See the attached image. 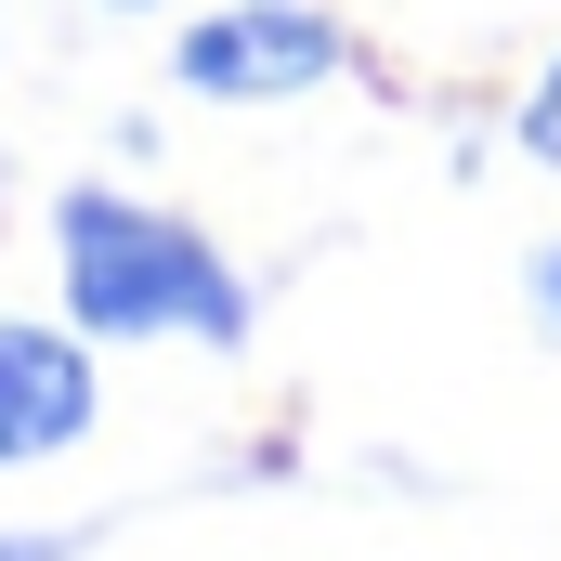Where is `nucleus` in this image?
<instances>
[{"label": "nucleus", "instance_id": "f257e3e1", "mask_svg": "<svg viewBox=\"0 0 561 561\" xmlns=\"http://www.w3.org/2000/svg\"><path fill=\"white\" fill-rule=\"evenodd\" d=\"M53 275H66L79 340H196V353L249 340V275L183 209H144L118 183H66L53 196Z\"/></svg>", "mask_w": 561, "mask_h": 561}, {"label": "nucleus", "instance_id": "f03ea898", "mask_svg": "<svg viewBox=\"0 0 561 561\" xmlns=\"http://www.w3.org/2000/svg\"><path fill=\"white\" fill-rule=\"evenodd\" d=\"M313 79H340V26L313 0H236V13L183 26V92H209V105H287Z\"/></svg>", "mask_w": 561, "mask_h": 561}, {"label": "nucleus", "instance_id": "7ed1b4c3", "mask_svg": "<svg viewBox=\"0 0 561 561\" xmlns=\"http://www.w3.org/2000/svg\"><path fill=\"white\" fill-rule=\"evenodd\" d=\"M92 419H105L92 340L39 327V313H0V470H39V457L92 444Z\"/></svg>", "mask_w": 561, "mask_h": 561}, {"label": "nucleus", "instance_id": "20e7f679", "mask_svg": "<svg viewBox=\"0 0 561 561\" xmlns=\"http://www.w3.org/2000/svg\"><path fill=\"white\" fill-rule=\"evenodd\" d=\"M523 157H549V170H561V66L523 92Z\"/></svg>", "mask_w": 561, "mask_h": 561}, {"label": "nucleus", "instance_id": "39448f33", "mask_svg": "<svg viewBox=\"0 0 561 561\" xmlns=\"http://www.w3.org/2000/svg\"><path fill=\"white\" fill-rule=\"evenodd\" d=\"M0 561H79V536H0Z\"/></svg>", "mask_w": 561, "mask_h": 561}, {"label": "nucleus", "instance_id": "423d86ee", "mask_svg": "<svg viewBox=\"0 0 561 561\" xmlns=\"http://www.w3.org/2000/svg\"><path fill=\"white\" fill-rule=\"evenodd\" d=\"M536 300H549V313H561V249H549V262H536Z\"/></svg>", "mask_w": 561, "mask_h": 561}]
</instances>
